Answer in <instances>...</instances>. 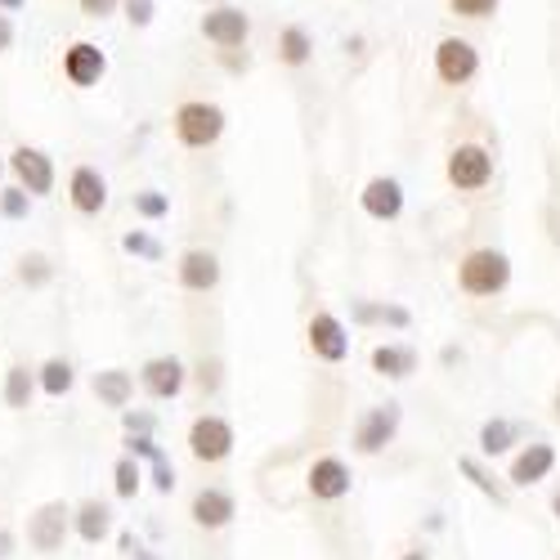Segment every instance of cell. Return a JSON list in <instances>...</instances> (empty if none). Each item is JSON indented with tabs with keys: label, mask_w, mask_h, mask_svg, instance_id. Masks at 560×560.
I'll use <instances>...</instances> for the list:
<instances>
[{
	"label": "cell",
	"mask_w": 560,
	"mask_h": 560,
	"mask_svg": "<svg viewBox=\"0 0 560 560\" xmlns=\"http://www.w3.org/2000/svg\"><path fill=\"white\" fill-rule=\"evenodd\" d=\"M551 466H556V448L551 444H529L516 462H511V485H538V480H547Z\"/></svg>",
	"instance_id": "cell-18"
},
{
	"label": "cell",
	"mask_w": 560,
	"mask_h": 560,
	"mask_svg": "<svg viewBox=\"0 0 560 560\" xmlns=\"http://www.w3.org/2000/svg\"><path fill=\"white\" fill-rule=\"evenodd\" d=\"M130 395H135V377H130L126 368H104V372H95V399H100V404L126 408Z\"/></svg>",
	"instance_id": "cell-20"
},
{
	"label": "cell",
	"mask_w": 560,
	"mask_h": 560,
	"mask_svg": "<svg viewBox=\"0 0 560 560\" xmlns=\"http://www.w3.org/2000/svg\"><path fill=\"white\" fill-rule=\"evenodd\" d=\"M27 211H32L27 189H19V184H10V189H0V215H5V220H27Z\"/></svg>",
	"instance_id": "cell-29"
},
{
	"label": "cell",
	"mask_w": 560,
	"mask_h": 560,
	"mask_svg": "<svg viewBox=\"0 0 560 560\" xmlns=\"http://www.w3.org/2000/svg\"><path fill=\"white\" fill-rule=\"evenodd\" d=\"M184 382H189V372H184V363L175 354H158L139 368V386H144L153 399H175L184 390Z\"/></svg>",
	"instance_id": "cell-10"
},
{
	"label": "cell",
	"mask_w": 560,
	"mask_h": 560,
	"mask_svg": "<svg viewBox=\"0 0 560 560\" xmlns=\"http://www.w3.org/2000/svg\"><path fill=\"white\" fill-rule=\"evenodd\" d=\"M14 542H19V538H14L10 529H0V560H10V556H14Z\"/></svg>",
	"instance_id": "cell-40"
},
{
	"label": "cell",
	"mask_w": 560,
	"mask_h": 560,
	"mask_svg": "<svg viewBox=\"0 0 560 560\" xmlns=\"http://www.w3.org/2000/svg\"><path fill=\"white\" fill-rule=\"evenodd\" d=\"M359 202L372 220H395L404 211V189H399V179H368Z\"/></svg>",
	"instance_id": "cell-17"
},
{
	"label": "cell",
	"mask_w": 560,
	"mask_h": 560,
	"mask_svg": "<svg viewBox=\"0 0 560 560\" xmlns=\"http://www.w3.org/2000/svg\"><path fill=\"white\" fill-rule=\"evenodd\" d=\"M121 247L130 252V256H144V260H162V243L158 238H149V233H126V238H121Z\"/></svg>",
	"instance_id": "cell-31"
},
{
	"label": "cell",
	"mask_w": 560,
	"mask_h": 560,
	"mask_svg": "<svg viewBox=\"0 0 560 560\" xmlns=\"http://www.w3.org/2000/svg\"><path fill=\"white\" fill-rule=\"evenodd\" d=\"M247 32H252L247 14H243V10H233V5L211 10V14L202 19V36H207L211 45H220V50H238V45L247 40Z\"/></svg>",
	"instance_id": "cell-13"
},
{
	"label": "cell",
	"mask_w": 560,
	"mask_h": 560,
	"mask_svg": "<svg viewBox=\"0 0 560 560\" xmlns=\"http://www.w3.org/2000/svg\"><path fill=\"white\" fill-rule=\"evenodd\" d=\"M489 175H493V158L480 144L453 149V158H448V184L453 189H485Z\"/></svg>",
	"instance_id": "cell-8"
},
{
	"label": "cell",
	"mask_w": 560,
	"mask_h": 560,
	"mask_svg": "<svg viewBox=\"0 0 560 560\" xmlns=\"http://www.w3.org/2000/svg\"><path fill=\"white\" fill-rule=\"evenodd\" d=\"M126 431L130 435H149L153 431V417L149 412H126Z\"/></svg>",
	"instance_id": "cell-37"
},
{
	"label": "cell",
	"mask_w": 560,
	"mask_h": 560,
	"mask_svg": "<svg viewBox=\"0 0 560 560\" xmlns=\"http://www.w3.org/2000/svg\"><path fill=\"white\" fill-rule=\"evenodd\" d=\"M68 534H72V506H68L63 498L40 502V506L32 511V516H27V547H32V551H40V556L63 551Z\"/></svg>",
	"instance_id": "cell-1"
},
{
	"label": "cell",
	"mask_w": 560,
	"mask_h": 560,
	"mask_svg": "<svg viewBox=\"0 0 560 560\" xmlns=\"http://www.w3.org/2000/svg\"><path fill=\"white\" fill-rule=\"evenodd\" d=\"M556 417H560V390H556Z\"/></svg>",
	"instance_id": "cell-44"
},
{
	"label": "cell",
	"mask_w": 560,
	"mask_h": 560,
	"mask_svg": "<svg viewBox=\"0 0 560 560\" xmlns=\"http://www.w3.org/2000/svg\"><path fill=\"white\" fill-rule=\"evenodd\" d=\"M278 55H283V63H288V68L310 63V55H314V40H310V32H305V27H288L283 36H278Z\"/></svg>",
	"instance_id": "cell-24"
},
{
	"label": "cell",
	"mask_w": 560,
	"mask_h": 560,
	"mask_svg": "<svg viewBox=\"0 0 560 560\" xmlns=\"http://www.w3.org/2000/svg\"><path fill=\"white\" fill-rule=\"evenodd\" d=\"M457 278H462V292H471V296H493V292L506 288L511 260H506L502 252H493V247H480V252H471V256L462 260Z\"/></svg>",
	"instance_id": "cell-3"
},
{
	"label": "cell",
	"mask_w": 560,
	"mask_h": 560,
	"mask_svg": "<svg viewBox=\"0 0 560 560\" xmlns=\"http://www.w3.org/2000/svg\"><path fill=\"white\" fill-rule=\"evenodd\" d=\"M453 5V14H462V19H489L493 10H498V0H448Z\"/></svg>",
	"instance_id": "cell-32"
},
{
	"label": "cell",
	"mask_w": 560,
	"mask_h": 560,
	"mask_svg": "<svg viewBox=\"0 0 560 560\" xmlns=\"http://www.w3.org/2000/svg\"><path fill=\"white\" fill-rule=\"evenodd\" d=\"M104 72H108V55L100 50L95 40H72L68 50H63V77H68L77 90L100 85Z\"/></svg>",
	"instance_id": "cell-5"
},
{
	"label": "cell",
	"mask_w": 560,
	"mask_h": 560,
	"mask_svg": "<svg viewBox=\"0 0 560 560\" xmlns=\"http://www.w3.org/2000/svg\"><path fill=\"white\" fill-rule=\"evenodd\" d=\"M551 511H556V521H560V493H556V498H551Z\"/></svg>",
	"instance_id": "cell-43"
},
{
	"label": "cell",
	"mask_w": 560,
	"mask_h": 560,
	"mask_svg": "<svg viewBox=\"0 0 560 560\" xmlns=\"http://www.w3.org/2000/svg\"><path fill=\"white\" fill-rule=\"evenodd\" d=\"M5 166L14 171V184H19V189H27V198H45V194L55 189V162H50V153H45V149L19 144V149L10 153Z\"/></svg>",
	"instance_id": "cell-4"
},
{
	"label": "cell",
	"mask_w": 560,
	"mask_h": 560,
	"mask_svg": "<svg viewBox=\"0 0 560 560\" xmlns=\"http://www.w3.org/2000/svg\"><path fill=\"white\" fill-rule=\"evenodd\" d=\"M77 5H81L85 19H108V14H117L121 0H77Z\"/></svg>",
	"instance_id": "cell-36"
},
{
	"label": "cell",
	"mask_w": 560,
	"mask_h": 560,
	"mask_svg": "<svg viewBox=\"0 0 560 560\" xmlns=\"http://www.w3.org/2000/svg\"><path fill=\"white\" fill-rule=\"evenodd\" d=\"M435 72H440V81H448V85H466V81L480 72L476 45H471V40H457V36L440 40V50H435Z\"/></svg>",
	"instance_id": "cell-7"
},
{
	"label": "cell",
	"mask_w": 560,
	"mask_h": 560,
	"mask_svg": "<svg viewBox=\"0 0 560 560\" xmlns=\"http://www.w3.org/2000/svg\"><path fill=\"white\" fill-rule=\"evenodd\" d=\"M189 453L198 462H224L233 453V427L224 422V417H198V422L189 427Z\"/></svg>",
	"instance_id": "cell-6"
},
{
	"label": "cell",
	"mask_w": 560,
	"mask_h": 560,
	"mask_svg": "<svg viewBox=\"0 0 560 560\" xmlns=\"http://www.w3.org/2000/svg\"><path fill=\"white\" fill-rule=\"evenodd\" d=\"M189 516H194L202 529H224V525L233 521V498H229L224 489H198Z\"/></svg>",
	"instance_id": "cell-19"
},
{
	"label": "cell",
	"mask_w": 560,
	"mask_h": 560,
	"mask_svg": "<svg viewBox=\"0 0 560 560\" xmlns=\"http://www.w3.org/2000/svg\"><path fill=\"white\" fill-rule=\"evenodd\" d=\"M511 440H516V427H511V422H502V417H498V422H489L485 431H480V448L493 457V453H506L511 448Z\"/></svg>",
	"instance_id": "cell-27"
},
{
	"label": "cell",
	"mask_w": 560,
	"mask_h": 560,
	"mask_svg": "<svg viewBox=\"0 0 560 560\" xmlns=\"http://www.w3.org/2000/svg\"><path fill=\"white\" fill-rule=\"evenodd\" d=\"M395 431H399V404H382V408L363 412V422L354 431V448L372 457V453H382L395 440Z\"/></svg>",
	"instance_id": "cell-9"
},
{
	"label": "cell",
	"mask_w": 560,
	"mask_h": 560,
	"mask_svg": "<svg viewBox=\"0 0 560 560\" xmlns=\"http://www.w3.org/2000/svg\"><path fill=\"white\" fill-rule=\"evenodd\" d=\"M372 368L382 377H408V372H417V354L408 346H377L372 350Z\"/></svg>",
	"instance_id": "cell-23"
},
{
	"label": "cell",
	"mask_w": 560,
	"mask_h": 560,
	"mask_svg": "<svg viewBox=\"0 0 560 560\" xmlns=\"http://www.w3.org/2000/svg\"><path fill=\"white\" fill-rule=\"evenodd\" d=\"M10 45H14V19H10V14H0V55H5Z\"/></svg>",
	"instance_id": "cell-39"
},
{
	"label": "cell",
	"mask_w": 560,
	"mask_h": 560,
	"mask_svg": "<svg viewBox=\"0 0 560 560\" xmlns=\"http://www.w3.org/2000/svg\"><path fill=\"white\" fill-rule=\"evenodd\" d=\"M72 382H77V372H72L68 359H45V363L36 368V390L50 395V399H63V395L72 390Z\"/></svg>",
	"instance_id": "cell-22"
},
{
	"label": "cell",
	"mask_w": 560,
	"mask_h": 560,
	"mask_svg": "<svg viewBox=\"0 0 560 560\" xmlns=\"http://www.w3.org/2000/svg\"><path fill=\"white\" fill-rule=\"evenodd\" d=\"M224 135V113L207 100H189L175 108V139L184 149H211Z\"/></svg>",
	"instance_id": "cell-2"
},
{
	"label": "cell",
	"mask_w": 560,
	"mask_h": 560,
	"mask_svg": "<svg viewBox=\"0 0 560 560\" xmlns=\"http://www.w3.org/2000/svg\"><path fill=\"white\" fill-rule=\"evenodd\" d=\"M139 480H144L139 462H135L130 453L117 457V466H113V489H117V498H135V493H139Z\"/></svg>",
	"instance_id": "cell-26"
},
{
	"label": "cell",
	"mask_w": 560,
	"mask_h": 560,
	"mask_svg": "<svg viewBox=\"0 0 560 560\" xmlns=\"http://www.w3.org/2000/svg\"><path fill=\"white\" fill-rule=\"evenodd\" d=\"M126 453H130V457H149V462L166 457V453H162V448H158L149 435H130V440H126Z\"/></svg>",
	"instance_id": "cell-34"
},
{
	"label": "cell",
	"mask_w": 560,
	"mask_h": 560,
	"mask_svg": "<svg viewBox=\"0 0 560 560\" xmlns=\"http://www.w3.org/2000/svg\"><path fill=\"white\" fill-rule=\"evenodd\" d=\"M310 350L318 359H328V363H341L350 354V337H346L337 314H314L310 318Z\"/></svg>",
	"instance_id": "cell-12"
},
{
	"label": "cell",
	"mask_w": 560,
	"mask_h": 560,
	"mask_svg": "<svg viewBox=\"0 0 560 560\" xmlns=\"http://www.w3.org/2000/svg\"><path fill=\"white\" fill-rule=\"evenodd\" d=\"M153 489H158V493H171V489H175V466H171L166 457L153 462Z\"/></svg>",
	"instance_id": "cell-35"
},
{
	"label": "cell",
	"mask_w": 560,
	"mask_h": 560,
	"mask_svg": "<svg viewBox=\"0 0 560 560\" xmlns=\"http://www.w3.org/2000/svg\"><path fill=\"white\" fill-rule=\"evenodd\" d=\"M68 202L81 211V215H100L108 207V179L95 171V166H77L68 175Z\"/></svg>",
	"instance_id": "cell-11"
},
{
	"label": "cell",
	"mask_w": 560,
	"mask_h": 560,
	"mask_svg": "<svg viewBox=\"0 0 560 560\" xmlns=\"http://www.w3.org/2000/svg\"><path fill=\"white\" fill-rule=\"evenodd\" d=\"M399 560H431V556H427V551H404Z\"/></svg>",
	"instance_id": "cell-42"
},
{
	"label": "cell",
	"mask_w": 560,
	"mask_h": 560,
	"mask_svg": "<svg viewBox=\"0 0 560 560\" xmlns=\"http://www.w3.org/2000/svg\"><path fill=\"white\" fill-rule=\"evenodd\" d=\"M72 534H77L85 547H100V542L113 534V506L100 502V498H85L81 506H72Z\"/></svg>",
	"instance_id": "cell-14"
},
{
	"label": "cell",
	"mask_w": 560,
	"mask_h": 560,
	"mask_svg": "<svg viewBox=\"0 0 560 560\" xmlns=\"http://www.w3.org/2000/svg\"><path fill=\"white\" fill-rule=\"evenodd\" d=\"M310 493L323 498V502H337L350 493V471H346V462L341 457H318L310 466Z\"/></svg>",
	"instance_id": "cell-16"
},
{
	"label": "cell",
	"mask_w": 560,
	"mask_h": 560,
	"mask_svg": "<svg viewBox=\"0 0 560 560\" xmlns=\"http://www.w3.org/2000/svg\"><path fill=\"white\" fill-rule=\"evenodd\" d=\"M175 278H179V288H184V292H211V288L220 283V260H215L211 252L194 247V252H184V256H179Z\"/></svg>",
	"instance_id": "cell-15"
},
{
	"label": "cell",
	"mask_w": 560,
	"mask_h": 560,
	"mask_svg": "<svg viewBox=\"0 0 560 560\" xmlns=\"http://www.w3.org/2000/svg\"><path fill=\"white\" fill-rule=\"evenodd\" d=\"M27 5V0H0V10H5V14H19Z\"/></svg>",
	"instance_id": "cell-41"
},
{
	"label": "cell",
	"mask_w": 560,
	"mask_h": 560,
	"mask_svg": "<svg viewBox=\"0 0 560 560\" xmlns=\"http://www.w3.org/2000/svg\"><path fill=\"white\" fill-rule=\"evenodd\" d=\"M121 5H126V19L135 27H149L153 23V0H121Z\"/></svg>",
	"instance_id": "cell-33"
},
{
	"label": "cell",
	"mask_w": 560,
	"mask_h": 560,
	"mask_svg": "<svg viewBox=\"0 0 560 560\" xmlns=\"http://www.w3.org/2000/svg\"><path fill=\"white\" fill-rule=\"evenodd\" d=\"M0 175H5V158H0Z\"/></svg>",
	"instance_id": "cell-45"
},
{
	"label": "cell",
	"mask_w": 560,
	"mask_h": 560,
	"mask_svg": "<svg viewBox=\"0 0 560 560\" xmlns=\"http://www.w3.org/2000/svg\"><path fill=\"white\" fill-rule=\"evenodd\" d=\"M55 278V265L45 260L40 252H27L23 260H19V283H27V288H45Z\"/></svg>",
	"instance_id": "cell-25"
},
{
	"label": "cell",
	"mask_w": 560,
	"mask_h": 560,
	"mask_svg": "<svg viewBox=\"0 0 560 560\" xmlns=\"http://www.w3.org/2000/svg\"><path fill=\"white\" fill-rule=\"evenodd\" d=\"M171 211V198L158 194V189H144V194H135V215H144V220H162Z\"/></svg>",
	"instance_id": "cell-30"
},
{
	"label": "cell",
	"mask_w": 560,
	"mask_h": 560,
	"mask_svg": "<svg viewBox=\"0 0 560 560\" xmlns=\"http://www.w3.org/2000/svg\"><path fill=\"white\" fill-rule=\"evenodd\" d=\"M457 471H462L466 480H471V485H476L480 493H489L493 502H506V489H498V485H493V480H489V476L480 471V462H476V457H462V462H457Z\"/></svg>",
	"instance_id": "cell-28"
},
{
	"label": "cell",
	"mask_w": 560,
	"mask_h": 560,
	"mask_svg": "<svg viewBox=\"0 0 560 560\" xmlns=\"http://www.w3.org/2000/svg\"><path fill=\"white\" fill-rule=\"evenodd\" d=\"M0 399H5V408H14V412L32 408V399H36V372H32L27 363H14V368L5 372V386H0Z\"/></svg>",
	"instance_id": "cell-21"
},
{
	"label": "cell",
	"mask_w": 560,
	"mask_h": 560,
	"mask_svg": "<svg viewBox=\"0 0 560 560\" xmlns=\"http://www.w3.org/2000/svg\"><path fill=\"white\" fill-rule=\"evenodd\" d=\"M198 382H202V390H215L220 386V363H202L198 368Z\"/></svg>",
	"instance_id": "cell-38"
}]
</instances>
